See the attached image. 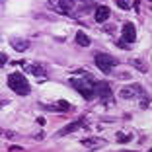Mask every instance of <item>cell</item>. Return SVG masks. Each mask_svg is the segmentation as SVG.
Here are the masks:
<instances>
[{
	"label": "cell",
	"mask_w": 152,
	"mask_h": 152,
	"mask_svg": "<svg viewBox=\"0 0 152 152\" xmlns=\"http://www.w3.org/2000/svg\"><path fill=\"white\" fill-rule=\"evenodd\" d=\"M8 86L18 96H27L29 94V84H27L26 76L20 74V72H12V74L8 76Z\"/></svg>",
	"instance_id": "6da1fadb"
},
{
	"label": "cell",
	"mask_w": 152,
	"mask_h": 152,
	"mask_svg": "<svg viewBox=\"0 0 152 152\" xmlns=\"http://www.w3.org/2000/svg\"><path fill=\"white\" fill-rule=\"evenodd\" d=\"M96 64H98V68L102 72L109 74V72L113 70V66L117 64V61L113 57H109V55H105V53H98L96 55Z\"/></svg>",
	"instance_id": "7a4b0ae2"
},
{
	"label": "cell",
	"mask_w": 152,
	"mask_h": 152,
	"mask_svg": "<svg viewBox=\"0 0 152 152\" xmlns=\"http://www.w3.org/2000/svg\"><path fill=\"white\" fill-rule=\"evenodd\" d=\"M70 84H72V88L78 90L86 99H90L94 96V84H90V80H76L74 78V80H70Z\"/></svg>",
	"instance_id": "3957f363"
},
{
	"label": "cell",
	"mask_w": 152,
	"mask_h": 152,
	"mask_svg": "<svg viewBox=\"0 0 152 152\" xmlns=\"http://www.w3.org/2000/svg\"><path fill=\"white\" fill-rule=\"evenodd\" d=\"M139 94H142V88H140L139 84H129V86H125V88H121L119 98L121 99H134Z\"/></svg>",
	"instance_id": "277c9868"
},
{
	"label": "cell",
	"mask_w": 152,
	"mask_h": 152,
	"mask_svg": "<svg viewBox=\"0 0 152 152\" xmlns=\"http://www.w3.org/2000/svg\"><path fill=\"white\" fill-rule=\"evenodd\" d=\"M121 33H123L125 43H134V41H137V29H134L133 22H127L125 26H123V29H121Z\"/></svg>",
	"instance_id": "5b68a950"
},
{
	"label": "cell",
	"mask_w": 152,
	"mask_h": 152,
	"mask_svg": "<svg viewBox=\"0 0 152 152\" xmlns=\"http://www.w3.org/2000/svg\"><path fill=\"white\" fill-rule=\"evenodd\" d=\"M94 96H99L102 99H105V98L109 99L111 90H109L107 84H103V82H96V84H94Z\"/></svg>",
	"instance_id": "8992f818"
},
{
	"label": "cell",
	"mask_w": 152,
	"mask_h": 152,
	"mask_svg": "<svg viewBox=\"0 0 152 152\" xmlns=\"http://www.w3.org/2000/svg\"><path fill=\"white\" fill-rule=\"evenodd\" d=\"M49 8L53 10V12H58V14H68L70 12V8L66 6L64 0H49Z\"/></svg>",
	"instance_id": "52a82bcc"
},
{
	"label": "cell",
	"mask_w": 152,
	"mask_h": 152,
	"mask_svg": "<svg viewBox=\"0 0 152 152\" xmlns=\"http://www.w3.org/2000/svg\"><path fill=\"white\" fill-rule=\"evenodd\" d=\"M10 43H12V47L18 51V53H23V51H27V47H29V41L22 39V37H12Z\"/></svg>",
	"instance_id": "ba28073f"
},
{
	"label": "cell",
	"mask_w": 152,
	"mask_h": 152,
	"mask_svg": "<svg viewBox=\"0 0 152 152\" xmlns=\"http://www.w3.org/2000/svg\"><path fill=\"white\" fill-rule=\"evenodd\" d=\"M84 125V119H80V121H76V123H70V125H66L64 129H61L57 133V137H64V134H68V133H72V131H76V129H80V127Z\"/></svg>",
	"instance_id": "9c48e42d"
},
{
	"label": "cell",
	"mask_w": 152,
	"mask_h": 152,
	"mask_svg": "<svg viewBox=\"0 0 152 152\" xmlns=\"http://www.w3.org/2000/svg\"><path fill=\"white\" fill-rule=\"evenodd\" d=\"M107 18H109V8L107 6H98V10H96V22L103 23Z\"/></svg>",
	"instance_id": "30bf717a"
},
{
	"label": "cell",
	"mask_w": 152,
	"mask_h": 152,
	"mask_svg": "<svg viewBox=\"0 0 152 152\" xmlns=\"http://www.w3.org/2000/svg\"><path fill=\"white\" fill-rule=\"evenodd\" d=\"M74 39H76V43L80 45V47H90V43H92V39H90L84 31H76Z\"/></svg>",
	"instance_id": "8fae6325"
},
{
	"label": "cell",
	"mask_w": 152,
	"mask_h": 152,
	"mask_svg": "<svg viewBox=\"0 0 152 152\" xmlns=\"http://www.w3.org/2000/svg\"><path fill=\"white\" fill-rule=\"evenodd\" d=\"M82 144H86L88 148H102V146H105V140L103 139H86V140H82Z\"/></svg>",
	"instance_id": "7c38bea8"
},
{
	"label": "cell",
	"mask_w": 152,
	"mask_h": 152,
	"mask_svg": "<svg viewBox=\"0 0 152 152\" xmlns=\"http://www.w3.org/2000/svg\"><path fill=\"white\" fill-rule=\"evenodd\" d=\"M49 109H61V111H68V109H70V105H68L66 102H63V99H58V102L55 103V105H51Z\"/></svg>",
	"instance_id": "4fadbf2b"
},
{
	"label": "cell",
	"mask_w": 152,
	"mask_h": 152,
	"mask_svg": "<svg viewBox=\"0 0 152 152\" xmlns=\"http://www.w3.org/2000/svg\"><path fill=\"white\" fill-rule=\"evenodd\" d=\"M131 64H133V66H137L140 72H146V66H144L142 61H137V58H133V61H131Z\"/></svg>",
	"instance_id": "5bb4252c"
},
{
	"label": "cell",
	"mask_w": 152,
	"mask_h": 152,
	"mask_svg": "<svg viewBox=\"0 0 152 152\" xmlns=\"http://www.w3.org/2000/svg\"><path fill=\"white\" fill-rule=\"evenodd\" d=\"M117 6L121 10H129L131 8V0H117Z\"/></svg>",
	"instance_id": "9a60e30c"
},
{
	"label": "cell",
	"mask_w": 152,
	"mask_h": 152,
	"mask_svg": "<svg viewBox=\"0 0 152 152\" xmlns=\"http://www.w3.org/2000/svg\"><path fill=\"white\" fill-rule=\"evenodd\" d=\"M29 70L33 72V74H37V76H41V74H45V68H41V66H35V64H31V66H27Z\"/></svg>",
	"instance_id": "2e32d148"
},
{
	"label": "cell",
	"mask_w": 152,
	"mask_h": 152,
	"mask_svg": "<svg viewBox=\"0 0 152 152\" xmlns=\"http://www.w3.org/2000/svg\"><path fill=\"white\" fill-rule=\"evenodd\" d=\"M6 61H8V55H6V53H0V66H4Z\"/></svg>",
	"instance_id": "e0dca14e"
},
{
	"label": "cell",
	"mask_w": 152,
	"mask_h": 152,
	"mask_svg": "<svg viewBox=\"0 0 152 152\" xmlns=\"http://www.w3.org/2000/svg\"><path fill=\"white\" fill-rule=\"evenodd\" d=\"M117 139H119V142H127V140H131V137L129 134H119Z\"/></svg>",
	"instance_id": "ac0fdd59"
},
{
	"label": "cell",
	"mask_w": 152,
	"mask_h": 152,
	"mask_svg": "<svg viewBox=\"0 0 152 152\" xmlns=\"http://www.w3.org/2000/svg\"><path fill=\"white\" fill-rule=\"evenodd\" d=\"M121 152H131V150H121Z\"/></svg>",
	"instance_id": "d6986e66"
},
{
	"label": "cell",
	"mask_w": 152,
	"mask_h": 152,
	"mask_svg": "<svg viewBox=\"0 0 152 152\" xmlns=\"http://www.w3.org/2000/svg\"><path fill=\"white\" fill-rule=\"evenodd\" d=\"M150 152H152V150H150Z\"/></svg>",
	"instance_id": "ffe728a7"
}]
</instances>
